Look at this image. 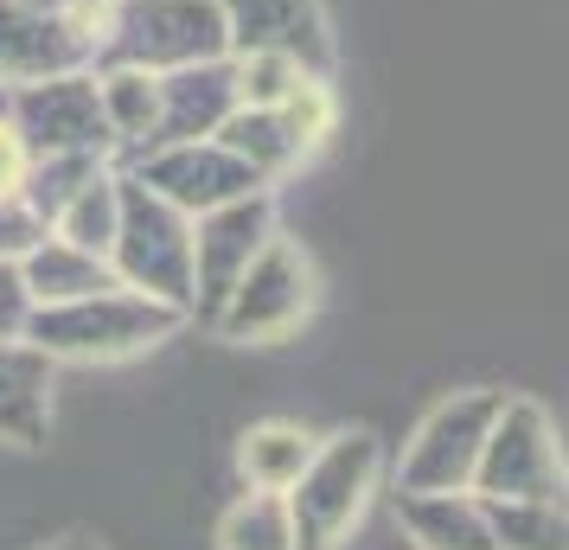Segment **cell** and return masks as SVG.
Returning <instances> with one entry per match:
<instances>
[{
	"instance_id": "obj_1",
	"label": "cell",
	"mask_w": 569,
	"mask_h": 550,
	"mask_svg": "<svg viewBox=\"0 0 569 550\" xmlns=\"http://www.w3.org/2000/svg\"><path fill=\"white\" fill-rule=\"evenodd\" d=\"M180 320H186V308H167L154 294L103 289V294H83V301L32 308L20 340L39 346L52 366L58 359H129V352H148V346L173 340Z\"/></svg>"
},
{
	"instance_id": "obj_2",
	"label": "cell",
	"mask_w": 569,
	"mask_h": 550,
	"mask_svg": "<svg viewBox=\"0 0 569 550\" xmlns=\"http://www.w3.org/2000/svg\"><path fill=\"white\" fill-rule=\"evenodd\" d=\"M231 58V32L211 0H103L97 7V64L134 71H180Z\"/></svg>"
},
{
	"instance_id": "obj_3",
	"label": "cell",
	"mask_w": 569,
	"mask_h": 550,
	"mask_svg": "<svg viewBox=\"0 0 569 550\" xmlns=\"http://www.w3.org/2000/svg\"><path fill=\"white\" fill-rule=\"evenodd\" d=\"M378 473H385V442L371 429H339L327 442H313L301 480L282 493L295 550H339L346 544V531L359 524V512L378 493Z\"/></svg>"
},
{
	"instance_id": "obj_4",
	"label": "cell",
	"mask_w": 569,
	"mask_h": 550,
	"mask_svg": "<svg viewBox=\"0 0 569 550\" xmlns=\"http://www.w3.org/2000/svg\"><path fill=\"white\" fill-rule=\"evenodd\" d=\"M116 282L134 294H154L167 308L192 314V218L173 211L160 192L122 173V211H116V243H109Z\"/></svg>"
},
{
	"instance_id": "obj_5",
	"label": "cell",
	"mask_w": 569,
	"mask_h": 550,
	"mask_svg": "<svg viewBox=\"0 0 569 550\" xmlns=\"http://www.w3.org/2000/svg\"><path fill=\"white\" fill-rule=\"evenodd\" d=\"M313 301H320V282H313V262L301 257V243L269 237L257 257L243 262V276L231 282V294L211 308V327L237 346L288 340L313 314Z\"/></svg>"
},
{
	"instance_id": "obj_6",
	"label": "cell",
	"mask_w": 569,
	"mask_h": 550,
	"mask_svg": "<svg viewBox=\"0 0 569 550\" xmlns=\"http://www.w3.org/2000/svg\"><path fill=\"white\" fill-rule=\"evenodd\" d=\"M473 499H563V442L557 422L531 397H506L492 417L480 461H473Z\"/></svg>"
},
{
	"instance_id": "obj_7",
	"label": "cell",
	"mask_w": 569,
	"mask_h": 550,
	"mask_svg": "<svg viewBox=\"0 0 569 550\" xmlns=\"http://www.w3.org/2000/svg\"><path fill=\"white\" fill-rule=\"evenodd\" d=\"M7 122L20 129L27 154H116L109 141V122H103V97H97V71H58V78H32V83H13L7 97Z\"/></svg>"
},
{
	"instance_id": "obj_8",
	"label": "cell",
	"mask_w": 569,
	"mask_h": 550,
	"mask_svg": "<svg viewBox=\"0 0 569 550\" xmlns=\"http://www.w3.org/2000/svg\"><path fill=\"white\" fill-rule=\"evenodd\" d=\"M499 403H506V391H455L448 403H436L403 448L397 493H467Z\"/></svg>"
},
{
	"instance_id": "obj_9",
	"label": "cell",
	"mask_w": 569,
	"mask_h": 550,
	"mask_svg": "<svg viewBox=\"0 0 569 550\" xmlns=\"http://www.w3.org/2000/svg\"><path fill=\"white\" fill-rule=\"evenodd\" d=\"M276 237V199L269 186L262 192H243L231 206H211L192 218V308H218L231 282L243 276V262L257 257L262 243Z\"/></svg>"
},
{
	"instance_id": "obj_10",
	"label": "cell",
	"mask_w": 569,
	"mask_h": 550,
	"mask_svg": "<svg viewBox=\"0 0 569 550\" xmlns=\"http://www.w3.org/2000/svg\"><path fill=\"white\" fill-rule=\"evenodd\" d=\"M134 180L160 192L173 211L186 218H199L211 206H231L243 192H262V180L231 154V148H218V141H173V148H148V154H134L129 167Z\"/></svg>"
},
{
	"instance_id": "obj_11",
	"label": "cell",
	"mask_w": 569,
	"mask_h": 550,
	"mask_svg": "<svg viewBox=\"0 0 569 550\" xmlns=\"http://www.w3.org/2000/svg\"><path fill=\"white\" fill-rule=\"evenodd\" d=\"M97 58V13H32L0 0V83H32L58 71H83Z\"/></svg>"
},
{
	"instance_id": "obj_12",
	"label": "cell",
	"mask_w": 569,
	"mask_h": 550,
	"mask_svg": "<svg viewBox=\"0 0 569 550\" xmlns=\"http://www.w3.org/2000/svg\"><path fill=\"white\" fill-rule=\"evenodd\" d=\"M224 13L231 52H282L313 78H333V32L320 0H211Z\"/></svg>"
},
{
	"instance_id": "obj_13",
	"label": "cell",
	"mask_w": 569,
	"mask_h": 550,
	"mask_svg": "<svg viewBox=\"0 0 569 550\" xmlns=\"http://www.w3.org/2000/svg\"><path fill=\"white\" fill-rule=\"evenodd\" d=\"M231 109H237L231 58H206V64L160 71V129H154V148H173V141H211L218 122H224Z\"/></svg>"
},
{
	"instance_id": "obj_14",
	"label": "cell",
	"mask_w": 569,
	"mask_h": 550,
	"mask_svg": "<svg viewBox=\"0 0 569 550\" xmlns=\"http://www.w3.org/2000/svg\"><path fill=\"white\" fill-rule=\"evenodd\" d=\"M52 422V359L20 333H0V442L39 448Z\"/></svg>"
},
{
	"instance_id": "obj_15",
	"label": "cell",
	"mask_w": 569,
	"mask_h": 550,
	"mask_svg": "<svg viewBox=\"0 0 569 550\" xmlns=\"http://www.w3.org/2000/svg\"><path fill=\"white\" fill-rule=\"evenodd\" d=\"M13 269H20V289H27L32 308H58V301H83V294L122 289L116 269H109V257H90V250H78V243H64V237H52V231L39 237Z\"/></svg>"
},
{
	"instance_id": "obj_16",
	"label": "cell",
	"mask_w": 569,
	"mask_h": 550,
	"mask_svg": "<svg viewBox=\"0 0 569 550\" xmlns=\"http://www.w3.org/2000/svg\"><path fill=\"white\" fill-rule=\"evenodd\" d=\"M397 519L416 550H506L473 493H397Z\"/></svg>"
},
{
	"instance_id": "obj_17",
	"label": "cell",
	"mask_w": 569,
	"mask_h": 550,
	"mask_svg": "<svg viewBox=\"0 0 569 550\" xmlns=\"http://www.w3.org/2000/svg\"><path fill=\"white\" fill-rule=\"evenodd\" d=\"M211 141H218V148H231V154L243 160V167H250L262 186L282 180L288 167H301V160L313 154L308 141L288 129L282 109H250V103H237L231 116L218 122V134H211Z\"/></svg>"
},
{
	"instance_id": "obj_18",
	"label": "cell",
	"mask_w": 569,
	"mask_h": 550,
	"mask_svg": "<svg viewBox=\"0 0 569 550\" xmlns=\"http://www.w3.org/2000/svg\"><path fill=\"white\" fill-rule=\"evenodd\" d=\"M97 97H103L109 141L129 148V154H148V148H154V129H160V78L154 71L103 64V71H97Z\"/></svg>"
},
{
	"instance_id": "obj_19",
	"label": "cell",
	"mask_w": 569,
	"mask_h": 550,
	"mask_svg": "<svg viewBox=\"0 0 569 550\" xmlns=\"http://www.w3.org/2000/svg\"><path fill=\"white\" fill-rule=\"evenodd\" d=\"M313 442L320 436H308L301 422H257L243 436V448H237V468L250 480V493H288L301 480V468H308Z\"/></svg>"
},
{
	"instance_id": "obj_20",
	"label": "cell",
	"mask_w": 569,
	"mask_h": 550,
	"mask_svg": "<svg viewBox=\"0 0 569 550\" xmlns=\"http://www.w3.org/2000/svg\"><path fill=\"white\" fill-rule=\"evenodd\" d=\"M116 211H122V173L103 167V173L83 180L78 199L52 218V237L78 243V250H90V257H109V243H116Z\"/></svg>"
},
{
	"instance_id": "obj_21",
	"label": "cell",
	"mask_w": 569,
	"mask_h": 550,
	"mask_svg": "<svg viewBox=\"0 0 569 550\" xmlns=\"http://www.w3.org/2000/svg\"><path fill=\"white\" fill-rule=\"evenodd\" d=\"M480 506L506 550H569L563 499H480Z\"/></svg>"
},
{
	"instance_id": "obj_22",
	"label": "cell",
	"mask_w": 569,
	"mask_h": 550,
	"mask_svg": "<svg viewBox=\"0 0 569 550\" xmlns=\"http://www.w3.org/2000/svg\"><path fill=\"white\" fill-rule=\"evenodd\" d=\"M103 167H109L103 154H39V160L27 167L20 206H27L32 218L46 224V231H52V218H58L64 206H71V199H78V186H83V180H97Z\"/></svg>"
},
{
	"instance_id": "obj_23",
	"label": "cell",
	"mask_w": 569,
	"mask_h": 550,
	"mask_svg": "<svg viewBox=\"0 0 569 550\" xmlns=\"http://www.w3.org/2000/svg\"><path fill=\"white\" fill-rule=\"evenodd\" d=\"M218 550H295L282 493H250L218 519Z\"/></svg>"
},
{
	"instance_id": "obj_24",
	"label": "cell",
	"mask_w": 569,
	"mask_h": 550,
	"mask_svg": "<svg viewBox=\"0 0 569 550\" xmlns=\"http://www.w3.org/2000/svg\"><path fill=\"white\" fill-rule=\"evenodd\" d=\"M231 78H237V103L276 109L288 90L301 78H313V71H301V64L282 58V52H231Z\"/></svg>"
},
{
	"instance_id": "obj_25",
	"label": "cell",
	"mask_w": 569,
	"mask_h": 550,
	"mask_svg": "<svg viewBox=\"0 0 569 550\" xmlns=\"http://www.w3.org/2000/svg\"><path fill=\"white\" fill-rule=\"evenodd\" d=\"M39 237H46V224H39L20 199H0V262H20Z\"/></svg>"
},
{
	"instance_id": "obj_26",
	"label": "cell",
	"mask_w": 569,
	"mask_h": 550,
	"mask_svg": "<svg viewBox=\"0 0 569 550\" xmlns=\"http://www.w3.org/2000/svg\"><path fill=\"white\" fill-rule=\"evenodd\" d=\"M27 141H20V129L7 122V109H0V199H20V186H27Z\"/></svg>"
},
{
	"instance_id": "obj_27",
	"label": "cell",
	"mask_w": 569,
	"mask_h": 550,
	"mask_svg": "<svg viewBox=\"0 0 569 550\" xmlns=\"http://www.w3.org/2000/svg\"><path fill=\"white\" fill-rule=\"evenodd\" d=\"M27 314H32V301H27V289H20V269L0 262V333L13 340V333L27 327Z\"/></svg>"
},
{
	"instance_id": "obj_28",
	"label": "cell",
	"mask_w": 569,
	"mask_h": 550,
	"mask_svg": "<svg viewBox=\"0 0 569 550\" xmlns=\"http://www.w3.org/2000/svg\"><path fill=\"white\" fill-rule=\"evenodd\" d=\"M20 7H32V13H83V0H20ZM97 13V7H90Z\"/></svg>"
},
{
	"instance_id": "obj_29",
	"label": "cell",
	"mask_w": 569,
	"mask_h": 550,
	"mask_svg": "<svg viewBox=\"0 0 569 550\" xmlns=\"http://www.w3.org/2000/svg\"><path fill=\"white\" fill-rule=\"evenodd\" d=\"M52 550H97V544H52Z\"/></svg>"
},
{
	"instance_id": "obj_30",
	"label": "cell",
	"mask_w": 569,
	"mask_h": 550,
	"mask_svg": "<svg viewBox=\"0 0 569 550\" xmlns=\"http://www.w3.org/2000/svg\"><path fill=\"white\" fill-rule=\"evenodd\" d=\"M83 7H103V0H83Z\"/></svg>"
}]
</instances>
